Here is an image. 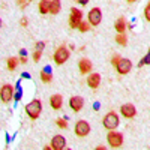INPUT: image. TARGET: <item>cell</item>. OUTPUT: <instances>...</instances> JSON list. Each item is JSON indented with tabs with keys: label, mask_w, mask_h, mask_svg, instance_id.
<instances>
[{
	"label": "cell",
	"mask_w": 150,
	"mask_h": 150,
	"mask_svg": "<svg viewBox=\"0 0 150 150\" xmlns=\"http://www.w3.org/2000/svg\"><path fill=\"white\" fill-rule=\"evenodd\" d=\"M41 111H42V102L39 101V99H33L32 102H29L26 105V112L27 116L33 120H36L38 117L41 116Z\"/></svg>",
	"instance_id": "1"
},
{
	"label": "cell",
	"mask_w": 150,
	"mask_h": 150,
	"mask_svg": "<svg viewBox=\"0 0 150 150\" xmlns=\"http://www.w3.org/2000/svg\"><path fill=\"white\" fill-rule=\"evenodd\" d=\"M102 123H104V128H105V129H108V131H114V129L119 126V116L116 114L114 111H110L108 114H105Z\"/></svg>",
	"instance_id": "2"
},
{
	"label": "cell",
	"mask_w": 150,
	"mask_h": 150,
	"mask_svg": "<svg viewBox=\"0 0 150 150\" xmlns=\"http://www.w3.org/2000/svg\"><path fill=\"white\" fill-rule=\"evenodd\" d=\"M54 62L57 65H63L66 63V60L69 59V51H68V48L66 47H59L56 50V53H54Z\"/></svg>",
	"instance_id": "3"
},
{
	"label": "cell",
	"mask_w": 150,
	"mask_h": 150,
	"mask_svg": "<svg viewBox=\"0 0 150 150\" xmlns=\"http://www.w3.org/2000/svg\"><path fill=\"white\" fill-rule=\"evenodd\" d=\"M107 140H108V144L112 149H117V147H120L123 144V135L120 132H108Z\"/></svg>",
	"instance_id": "4"
},
{
	"label": "cell",
	"mask_w": 150,
	"mask_h": 150,
	"mask_svg": "<svg viewBox=\"0 0 150 150\" xmlns=\"http://www.w3.org/2000/svg\"><path fill=\"white\" fill-rule=\"evenodd\" d=\"M116 69H117V72L120 75H126L132 69V62L129 59H119L117 65H116Z\"/></svg>",
	"instance_id": "5"
},
{
	"label": "cell",
	"mask_w": 150,
	"mask_h": 150,
	"mask_svg": "<svg viewBox=\"0 0 150 150\" xmlns=\"http://www.w3.org/2000/svg\"><path fill=\"white\" fill-rule=\"evenodd\" d=\"M81 18H83V12L77 8H72L71 9V15H69V26L72 29H77L78 24L81 23Z\"/></svg>",
	"instance_id": "6"
},
{
	"label": "cell",
	"mask_w": 150,
	"mask_h": 150,
	"mask_svg": "<svg viewBox=\"0 0 150 150\" xmlns=\"http://www.w3.org/2000/svg\"><path fill=\"white\" fill-rule=\"evenodd\" d=\"M102 21V12L99 8H93L89 12V24L90 26H98Z\"/></svg>",
	"instance_id": "7"
},
{
	"label": "cell",
	"mask_w": 150,
	"mask_h": 150,
	"mask_svg": "<svg viewBox=\"0 0 150 150\" xmlns=\"http://www.w3.org/2000/svg\"><path fill=\"white\" fill-rule=\"evenodd\" d=\"M12 96H14V87L11 84H5L2 89H0V99H2L5 104H8L12 99Z\"/></svg>",
	"instance_id": "8"
},
{
	"label": "cell",
	"mask_w": 150,
	"mask_h": 150,
	"mask_svg": "<svg viewBox=\"0 0 150 150\" xmlns=\"http://www.w3.org/2000/svg\"><path fill=\"white\" fill-rule=\"evenodd\" d=\"M89 132H90V125L86 120L77 122V125H75V134L78 137H86V135H89Z\"/></svg>",
	"instance_id": "9"
},
{
	"label": "cell",
	"mask_w": 150,
	"mask_h": 150,
	"mask_svg": "<svg viewBox=\"0 0 150 150\" xmlns=\"http://www.w3.org/2000/svg\"><path fill=\"white\" fill-rule=\"evenodd\" d=\"M120 112H122V116H123V117H126V119H132V117L137 114V108H135L132 104H125V105H122Z\"/></svg>",
	"instance_id": "10"
},
{
	"label": "cell",
	"mask_w": 150,
	"mask_h": 150,
	"mask_svg": "<svg viewBox=\"0 0 150 150\" xmlns=\"http://www.w3.org/2000/svg\"><path fill=\"white\" fill-rule=\"evenodd\" d=\"M83 105H84V99H83L81 96H72V98L69 99V107H71L75 112H78V111L83 108Z\"/></svg>",
	"instance_id": "11"
},
{
	"label": "cell",
	"mask_w": 150,
	"mask_h": 150,
	"mask_svg": "<svg viewBox=\"0 0 150 150\" xmlns=\"http://www.w3.org/2000/svg\"><path fill=\"white\" fill-rule=\"evenodd\" d=\"M65 146H66L65 137H62V135L53 137V140H51V149H54V150H62V149H65Z\"/></svg>",
	"instance_id": "12"
},
{
	"label": "cell",
	"mask_w": 150,
	"mask_h": 150,
	"mask_svg": "<svg viewBox=\"0 0 150 150\" xmlns=\"http://www.w3.org/2000/svg\"><path fill=\"white\" fill-rule=\"evenodd\" d=\"M87 84H89L90 89H98L99 84H101V75L99 74H90L89 78H87Z\"/></svg>",
	"instance_id": "13"
},
{
	"label": "cell",
	"mask_w": 150,
	"mask_h": 150,
	"mask_svg": "<svg viewBox=\"0 0 150 150\" xmlns=\"http://www.w3.org/2000/svg\"><path fill=\"white\" fill-rule=\"evenodd\" d=\"M78 68H80V72L81 74H89L92 71L93 65H92V62L89 59H81L80 63H78Z\"/></svg>",
	"instance_id": "14"
},
{
	"label": "cell",
	"mask_w": 150,
	"mask_h": 150,
	"mask_svg": "<svg viewBox=\"0 0 150 150\" xmlns=\"http://www.w3.org/2000/svg\"><path fill=\"white\" fill-rule=\"evenodd\" d=\"M50 104H51L53 110H60L62 105H63V98H62L60 95H53L51 99H50Z\"/></svg>",
	"instance_id": "15"
},
{
	"label": "cell",
	"mask_w": 150,
	"mask_h": 150,
	"mask_svg": "<svg viewBox=\"0 0 150 150\" xmlns=\"http://www.w3.org/2000/svg\"><path fill=\"white\" fill-rule=\"evenodd\" d=\"M60 8H62L60 0H51V2H50V14H53V15L59 14Z\"/></svg>",
	"instance_id": "16"
},
{
	"label": "cell",
	"mask_w": 150,
	"mask_h": 150,
	"mask_svg": "<svg viewBox=\"0 0 150 150\" xmlns=\"http://www.w3.org/2000/svg\"><path fill=\"white\" fill-rule=\"evenodd\" d=\"M41 80L44 81V83H50L53 80V75H51V72H50V68H44L42 69V72H41Z\"/></svg>",
	"instance_id": "17"
},
{
	"label": "cell",
	"mask_w": 150,
	"mask_h": 150,
	"mask_svg": "<svg viewBox=\"0 0 150 150\" xmlns=\"http://www.w3.org/2000/svg\"><path fill=\"white\" fill-rule=\"evenodd\" d=\"M116 30H117V33H123L125 32V29H126V21H125V18L123 17H120L117 21H116Z\"/></svg>",
	"instance_id": "18"
},
{
	"label": "cell",
	"mask_w": 150,
	"mask_h": 150,
	"mask_svg": "<svg viewBox=\"0 0 150 150\" xmlns=\"http://www.w3.org/2000/svg\"><path fill=\"white\" fill-rule=\"evenodd\" d=\"M50 2H51V0H41L39 2V12L41 14H48L50 12Z\"/></svg>",
	"instance_id": "19"
},
{
	"label": "cell",
	"mask_w": 150,
	"mask_h": 150,
	"mask_svg": "<svg viewBox=\"0 0 150 150\" xmlns=\"http://www.w3.org/2000/svg\"><path fill=\"white\" fill-rule=\"evenodd\" d=\"M17 65H18V59H17V57L8 59V69H9V71H14V69L17 68Z\"/></svg>",
	"instance_id": "20"
},
{
	"label": "cell",
	"mask_w": 150,
	"mask_h": 150,
	"mask_svg": "<svg viewBox=\"0 0 150 150\" xmlns=\"http://www.w3.org/2000/svg\"><path fill=\"white\" fill-rule=\"evenodd\" d=\"M116 42L125 47V45H126V44H128V38H126V36H125V33H119V35L116 36Z\"/></svg>",
	"instance_id": "21"
},
{
	"label": "cell",
	"mask_w": 150,
	"mask_h": 150,
	"mask_svg": "<svg viewBox=\"0 0 150 150\" xmlns=\"http://www.w3.org/2000/svg\"><path fill=\"white\" fill-rule=\"evenodd\" d=\"M77 29H78L80 32H83V33H84V32H87V30L90 29V24H89V23H83V21H81V23L78 24V27H77Z\"/></svg>",
	"instance_id": "22"
},
{
	"label": "cell",
	"mask_w": 150,
	"mask_h": 150,
	"mask_svg": "<svg viewBox=\"0 0 150 150\" xmlns=\"http://www.w3.org/2000/svg\"><path fill=\"white\" fill-rule=\"evenodd\" d=\"M56 123H57V126L62 128V129H66V128H68V122H66L65 119H57Z\"/></svg>",
	"instance_id": "23"
},
{
	"label": "cell",
	"mask_w": 150,
	"mask_h": 150,
	"mask_svg": "<svg viewBox=\"0 0 150 150\" xmlns=\"http://www.w3.org/2000/svg\"><path fill=\"white\" fill-rule=\"evenodd\" d=\"M41 54H42V50H36V51L33 53V60H35V62H39Z\"/></svg>",
	"instance_id": "24"
},
{
	"label": "cell",
	"mask_w": 150,
	"mask_h": 150,
	"mask_svg": "<svg viewBox=\"0 0 150 150\" xmlns=\"http://www.w3.org/2000/svg\"><path fill=\"white\" fill-rule=\"evenodd\" d=\"M144 15H146V20H147V21H150V5H147V6H146Z\"/></svg>",
	"instance_id": "25"
},
{
	"label": "cell",
	"mask_w": 150,
	"mask_h": 150,
	"mask_svg": "<svg viewBox=\"0 0 150 150\" xmlns=\"http://www.w3.org/2000/svg\"><path fill=\"white\" fill-rule=\"evenodd\" d=\"M44 47H45L44 42H38V44H36V50H44Z\"/></svg>",
	"instance_id": "26"
},
{
	"label": "cell",
	"mask_w": 150,
	"mask_h": 150,
	"mask_svg": "<svg viewBox=\"0 0 150 150\" xmlns=\"http://www.w3.org/2000/svg\"><path fill=\"white\" fill-rule=\"evenodd\" d=\"M119 59H120L119 56H114V57H112V60H111V63L116 66V65H117V62H119Z\"/></svg>",
	"instance_id": "27"
},
{
	"label": "cell",
	"mask_w": 150,
	"mask_h": 150,
	"mask_svg": "<svg viewBox=\"0 0 150 150\" xmlns=\"http://www.w3.org/2000/svg\"><path fill=\"white\" fill-rule=\"evenodd\" d=\"M18 5H20L21 8H24V6L27 5V0H18Z\"/></svg>",
	"instance_id": "28"
},
{
	"label": "cell",
	"mask_w": 150,
	"mask_h": 150,
	"mask_svg": "<svg viewBox=\"0 0 150 150\" xmlns=\"http://www.w3.org/2000/svg\"><path fill=\"white\" fill-rule=\"evenodd\" d=\"M20 62H21V63H26V62H27V57H26V54H21V59H20Z\"/></svg>",
	"instance_id": "29"
},
{
	"label": "cell",
	"mask_w": 150,
	"mask_h": 150,
	"mask_svg": "<svg viewBox=\"0 0 150 150\" xmlns=\"http://www.w3.org/2000/svg\"><path fill=\"white\" fill-rule=\"evenodd\" d=\"M77 2H78L80 5H87V3H89V0H77Z\"/></svg>",
	"instance_id": "30"
},
{
	"label": "cell",
	"mask_w": 150,
	"mask_h": 150,
	"mask_svg": "<svg viewBox=\"0 0 150 150\" xmlns=\"http://www.w3.org/2000/svg\"><path fill=\"white\" fill-rule=\"evenodd\" d=\"M143 63H149V54H147V56H146V57L143 59V62H141V65H143Z\"/></svg>",
	"instance_id": "31"
},
{
	"label": "cell",
	"mask_w": 150,
	"mask_h": 150,
	"mask_svg": "<svg viewBox=\"0 0 150 150\" xmlns=\"http://www.w3.org/2000/svg\"><path fill=\"white\" fill-rule=\"evenodd\" d=\"M21 24H23V26H27V20L23 18V20H21Z\"/></svg>",
	"instance_id": "32"
},
{
	"label": "cell",
	"mask_w": 150,
	"mask_h": 150,
	"mask_svg": "<svg viewBox=\"0 0 150 150\" xmlns=\"http://www.w3.org/2000/svg\"><path fill=\"white\" fill-rule=\"evenodd\" d=\"M128 2H135V0H128Z\"/></svg>",
	"instance_id": "33"
},
{
	"label": "cell",
	"mask_w": 150,
	"mask_h": 150,
	"mask_svg": "<svg viewBox=\"0 0 150 150\" xmlns=\"http://www.w3.org/2000/svg\"><path fill=\"white\" fill-rule=\"evenodd\" d=\"M0 26H2V20H0Z\"/></svg>",
	"instance_id": "34"
}]
</instances>
